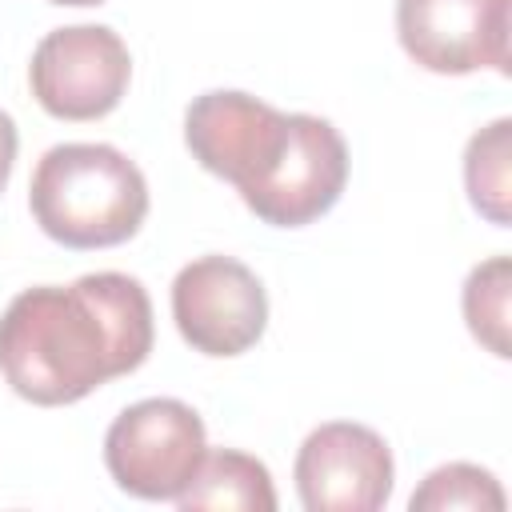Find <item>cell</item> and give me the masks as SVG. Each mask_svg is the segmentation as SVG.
<instances>
[{
  "label": "cell",
  "mask_w": 512,
  "mask_h": 512,
  "mask_svg": "<svg viewBox=\"0 0 512 512\" xmlns=\"http://www.w3.org/2000/svg\"><path fill=\"white\" fill-rule=\"evenodd\" d=\"M152 336L144 284L124 272H88L68 288H24L4 308L0 372L32 404H76L112 376L136 372Z\"/></svg>",
  "instance_id": "cell-1"
},
{
  "label": "cell",
  "mask_w": 512,
  "mask_h": 512,
  "mask_svg": "<svg viewBox=\"0 0 512 512\" xmlns=\"http://www.w3.org/2000/svg\"><path fill=\"white\" fill-rule=\"evenodd\" d=\"M28 208L64 248H112L140 232L148 180L112 144H56L32 172Z\"/></svg>",
  "instance_id": "cell-2"
},
{
  "label": "cell",
  "mask_w": 512,
  "mask_h": 512,
  "mask_svg": "<svg viewBox=\"0 0 512 512\" xmlns=\"http://www.w3.org/2000/svg\"><path fill=\"white\" fill-rule=\"evenodd\" d=\"M208 452L204 420L172 396L124 408L104 436V464L128 496L176 500Z\"/></svg>",
  "instance_id": "cell-3"
},
{
  "label": "cell",
  "mask_w": 512,
  "mask_h": 512,
  "mask_svg": "<svg viewBox=\"0 0 512 512\" xmlns=\"http://www.w3.org/2000/svg\"><path fill=\"white\" fill-rule=\"evenodd\" d=\"M132 56L108 24L52 28L28 64L36 104L56 120H100L128 92Z\"/></svg>",
  "instance_id": "cell-4"
},
{
  "label": "cell",
  "mask_w": 512,
  "mask_h": 512,
  "mask_svg": "<svg viewBox=\"0 0 512 512\" xmlns=\"http://www.w3.org/2000/svg\"><path fill=\"white\" fill-rule=\"evenodd\" d=\"M172 320L204 356L248 352L268 324V296L256 272L232 256H200L172 280Z\"/></svg>",
  "instance_id": "cell-5"
},
{
  "label": "cell",
  "mask_w": 512,
  "mask_h": 512,
  "mask_svg": "<svg viewBox=\"0 0 512 512\" xmlns=\"http://www.w3.org/2000/svg\"><path fill=\"white\" fill-rule=\"evenodd\" d=\"M184 144L200 160V168L236 184V192L244 196L280 160L288 144V112L248 92L216 88L188 104Z\"/></svg>",
  "instance_id": "cell-6"
},
{
  "label": "cell",
  "mask_w": 512,
  "mask_h": 512,
  "mask_svg": "<svg viewBox=\"0 0 512 512\" xmlns=\"http://www.w3.org/2000/svg\"><path fill=\"white\" fill-rule=\"evenodd\" d=\"M292 476L308 512H376L392 496L396 464L380 432L332 420L304 436Z\"/></svg>",
  "instance_id": "cell-7"
},
{
  "label": "cell",
  "mask_w": 512,
  "mask_h": 512,
  "mask_svg": "<svg viewBox=\"0 0 512 512\" xmlns=\"http://www.w3.org/2000/svg\"><path fill=\"white\" fill-rule=\"evenodd\" d=\"M344 180H348L344 136L324 116L288 112V144H284L280 160L240 200L264 224L300 228V224H312L316 216H324L340 200Z\"/></svg>",
  "instance_id": "cell-8"
},
{
  "label": "cell",
  "mask_w": 512,
  "mask_h": 512,
  "mask_svg": "<svg viewBox=\"0 0 512 512\" xmlns=\"http://www.w3.org/2000/svg\"><path fill=\"white\" fill-rule=\"evenodd\" d=\"M400 48L428 72H508V0H396Z\"/></svg>",
  "instance_id": "cell-9"
},
{
  "label": "cell",
  "mask_w": 512,
  "mask_h": 512,
  "mask_svg": "<svg viewBox=\"0 0 512 512\" xmlns=\"http://www.w3.org/2000/svg\"><path fill=\"white\" fill-rule=\"evenodd\" d=\"M184 512L192 508H216V512H272L276 488L268 468L236 448H208L200 468L192 472L188 488L176 496Z\"/></svg>",
  "instance_id": "cell-10"
},
{
  "label": "cell",
  "mask_w": 512,
  "mask_h": 512,
  "mask_svg": "<svg viewBox=\"0 0 512 512\" xmlns=\"http://www.w3.org/2000/svg\"><path fill=\"white\" fill-rule=\"evenodd\" d=\"M512 120L500 116L488 128H480L468 148H464V184H468V200L480 216H488L492 224H508V156H512Z\"/></svg>",
  "instance_id": "cell-11"
},
{
  "label": "cell",
  "mask_w": 512,
  "mask_h": 512,
  "mask_svg": "<svg viewBox=\"0 0 512 512\" xmlns=\"http://www.w3.org/2000/svg\"><path fill=\"white\" fill-rule=\"evenodd\" d=\"M508 292H512V264L508 256H492L476 264L464 280V320L468 332L500 360H508Z\"/></svg>",
  "instance_id": "cell-12"
},
{
  "label": "cell",
  "mask_w": 512,
  "mask_h": 512,
  "mask_svg": "<svg viewBox=\"0 0 512 512\" xmlns=\"http://www.w3.org/2000/svg\"><path fill=\"white\" fill-rule=\"evenodd\" d=\"M412 512H500L504 508V488L496 476L480 464H440L436 472L424 476V484L408 500Z\"/></svg>",
  "instance_id": "cell-13"
},
{
  "label": "cell",
  "mask_w": 512,
  "mask_h": 512,
  "mask_svg": "<svg viewBox=\"0 0 512 512\" xmlns=\"http://www.w3.org/2000/svg\"><path fill=\"white\" fill-rule=\"evenodd\" d=\"M16 144H20V136H16V120L0 108V192H4V184H8V176H12V164H16Z\"/></svg>",
  "instance_id": "cell-14"
},
{
  "label": "cell",
  "mask_w": 512,
  "mask_h": 512,
  "mask_svg": "<svg viewBox=\"0 0 512 512\" xmlns=\"http://www.w3.org/2000/svg\"><path fill=\"white\" fill-rule=\"evenodd\" d=\"M52 4H72V8H88V4H104V0H52Z\"/></svg>",
  "instance_id": "cell-15"
}]
</instances>
